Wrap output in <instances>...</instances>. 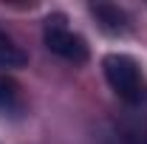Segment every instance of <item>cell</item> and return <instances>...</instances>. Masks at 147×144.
<instances>
[{
  "label": "cell",
  "instance_id": "6da1fadb",
  "mask_svg": "<svg viewBox=\"0 0 147 144\" xmlns=\"http://www.w3.org/2000/svg\"><path fill=\"white\" fill-rule=\"evenodd\" d=\"M102 71H105L108 85L122 102H127V105L147 102V76L130 54H108L102 59Z\"/></svg>",
  "mask_w": 147,
  "mask_h": 144
},
{
  "label": "cell",
  "instance_id": "7a4b0ae2",
  "mask_svg": "<svg viewBox=\"0 0 147 144\" xmlns=\"http://www.w3.org/2000/svg\"><path fill=\"white\" fill-rule=\"evenodd\" d=\"M42 42H45V48H48L51 54L62 57V59H68L74 65L88 62V42L76 34V31H71V28L65 26V17H62V14H51V17L45 20Z\"/></svg>",
  "mask_w": 147,
  "mask_h": 144
},
{
  "label": "cell",
  "instance_id": "3957f363",
  "mask_svg": "<svg viewBox=\"0 0 147 144\" xmlns=\"http://www.w3.org/2000/svg\"><path fill=\"white\" fill-rule=\"evenodd\" d=\"M23 108H26V99H23V88L17 85V79L0 76V113L3 116H20Z\"/></svg>",
  "mask_w": 147,
  "mask_h": 144
},
{
  "label": "cell",
  "instance_id": "277c9868",
  "mask_svg": "<svg viewBox=\"0 0 147 144\" xmlns=\"http://www.w3.org/2000/svg\"><path fill=\"white\" fill-rule=\"evenodd\" d=\"M91 14L102 23L105 31H113V34L127 31V14H125L119 6H110V3H93V6H91Z\"/></svg>",
  "mask_w": 147,
  "mask_h": 144
},
{
  "label": "cell",
  "instance_id": "5b68a950",
  "mask_svg": "<svg viewBox=\"0 0 147 144\" xmlns=\"http://www.w3.org/2000/svg\"><path fill=\"white\" fill-rule=\"evenodd\" d=\"M23 65H26L23 48L0 28V68H23Z\"/></svg>",
  "mask_w": 147,
  "mask_h": 144
}]
</instances>
